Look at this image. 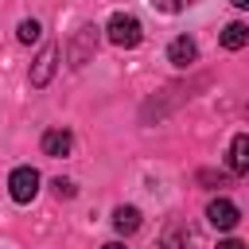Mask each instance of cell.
<instances>
[{
	"label": "cell",
	"instance_id": "cell-1",
	"mask_svg": "<svg viewBox=\"0 0 249 249\" xmlns=\"http://www.w3.org/2000/svg\"><path fill=\"white\" fill-rule=\"evenodd\" d=\"M105 39H109L113 47H121V51H132V47H140L144 27H140L136 16H128V12H113L109 23H105Z\"/></svg>",
	"mask_w": 249,
	"mask_h": 249
},
{
	"label": "cell",
	"instance_id": "cell-2",
	"mask_svg": "<svg viewBox=\"0 0 249 249\" xmlns=\"http://www.w3.org/2000/svg\"><path fill=\"white\" fill-rule=\"evenodd\" d=\"M97 39H101V27H93V23H82V27L74 31V39L66 43V58H70V66H74V70H82V66L93 58Z\"/></svg>",
	"mask_w": 249,
	"mask_h": 249
},
{
	"label": "cell",
	"instance_id": "cell-3",
	"mask_svg": "<svg viewBox=\"0 0 249 249\" xmlns=\"http://www.w3.org/2000/svg\"><path fill=\"white\" fill-rule=\"evenodd\" d=\"M8 195H12V202H19V206H27L35 195H39V171L31 167V163H23V167H16L12 175H8Z\"/></svg>",
	"mask_w": 249,
	"mask_h": 249
},
{
	"label": "cell",
	"instance_id": "cell-4",
	"mask_svg": "<svg viewBox=\"0 0 249 249\" xmlns=\"http://www.w3.org/2000/svg\"><path fill=\"white\" fill-rule=\"evenodd\" d=\"M54 70H58V47L54 43H47L39 54H35V62H31V86L35 89H43V86H51V78H54Z\"/></svg>",
	"mask_w": 249,
	"mask_h": 249
},
{
	"label": "cell",
	"instance_id": "cell-5",
	"mask_svg": "<svg viewBox=\"0 0 249 249\" xmlns=\"http://www.w3.org/2000/svg\"><path fill=\"white\" fill-rule=\"evenodd\" d=\"M206 222H210L214 230H233V226L241 222V214H237V206H233L230 198H210V206H206Z\"/></svg>",
	"mask_w": 249,
	"mask_h": 249
},
{
	"label": "cell",
	"instance_id": "cell-6",
	"mask_svg": "<svg viewBox=\"0 0 249 249\" xmlns=\"http://www.w3.org/2000/svg\"><path fill=\"white\" fill-rule=\"evenodd\" d=\"M39 148H43V156L62 160V156H70L74 136H70V128H47V132H43V140H39Z\"/></svg>",
	"mask_w": 249,
	"mask_h": 249
},
{
	"label": "cell",
	"instance_id": "cell-7",
	"mask_svg": "<svg viewBox=\"0 0 249 249\" xmlns=\"http://www.w3.org/2000/svg\"><path fill=\"white\" fill-rule=\"evenodd\" d=\"M167 62H171V66H191V62H198V43H195L191 35L171 39V47H167Z\"/></svg>",
	"mask_w": 249,
	"mask_h": 249
},
{
	"label": "cell",
	"instance_id": "cell-8",
	"mask_svg": "<svg viewBox=\"0 0 249 249\" xmlns=\"http://www.w3.org/2000/svg\"><path fill=\"white\" fill-rule=\"evenodd\" d=\"M160 249H195V230H191L187 222H171V226L163 230Z\"/></svg>",
	"mask_w": 249,
	"mask_h": 249
},
{
	"label": "cell",
	"instance_id": "cell-9",
	"mask_svg": "<svg viewBox=\"0 0 249 249\" xmlns=\"http://www.w3.org/2000/svg\"><path fill=\"white\" fill-rule=\"evenodd\" d=\"M230 171L249 179V132H237L230 140Z\"/></svg>",
	"mask_w": 249,
	"mask_h": 249
},
{
	"label": "cell",
	"instance_id": "cell-10",
	"mask_svg": "<svg viewBox=\"0 0 249 249\" xmlns=\"http://www.w3.org/2000/svg\"><path fill=\"white\" fill-rule=\"evenodd\" d=\"M222 47H226V51H241V47H249V23H241V19L226 23V27H222Z\"/></svg>",
	"mask_w": 249,
	"mask_h": 249
},
{
	"label": "cell",
	"instance_id": "cell-11",
	"mask_svg": "<svg viewBox=\"0 0 249 249\" xmlns=\"http://www.w3.org/2000/svg\"><path fill=\"white\" fill-rule=\"evenodd\" d=\"M113 230L117 233H136L140 230V210L136 206H117L113 210Z\"/></svg>",
	"mask_w": 249,
	"mask_h": 249
},
{
	"label": "cell",
	"instance_id": "cell-12",
	"mask_svg": "<svg viewBox=\"0 0 249 249\" xmlns=\"http://www.w3.org/2000/svg\"><path fill=\"white\" fill-rule=\"evenodd\" d=\"M39 35H43L39 19H19V27H16V39L19 43H39Z\"/></svg>",
	"mask_w": 249,
	"mask_h": 249
},
{
	"label": "cell",
	"instance_id": "cell-13",
	"mask_svg": "<svg viewBox=\"0 0 249 249\" xmlns=\"http://www.w3.org/2000/svg\"><path fill=\"white\" fill-rule=\"evenodd\" d=\"M198 183H202V187H226V171H210V167H202V171H198Z\"/></svg>",
	"mask_w": 249,
	"mask_h": 249
},
{
	"label": "cell",
	"instance_id": "cell-14",
	"mask_svg": "<svg viewBox=\"0 0 249 249\" xmlns=\"http://www.w3.org/2000/svg\"><path fill=\"white\" fill-rule=\"evenodd\" d=\"M191 0H152V8L156 12H163V16H175V12H183Z\"/></svg>",
	"mask_w": 249,
	"mask_h": 249
},
{
	"label": "cell",
	"instance_id": "cell-15",
	"mask_svg": "<svg viewBox=\"0 0 249 249\" xmlns=\"http://www.w3.org/2000/svg\"><path fill=\"white\" fill-rule=\"evenodd\" d=\"M51 187H54V195H58V198H74V195H78V187H74L70 179H54Z\"/></svg>",
	"mask_w": 249,
	"mask_h": 249
},
{
	"label": "cell",
	"instance_id": "cell-16",
	"mask_svg": "<svg viewBox=\"0 0 249 249\" xmlns=\"http://www.w3.org/2000/svg\"><path fill=\"white\" fill-rule=\"evenodd\" d=\"M218 249H249V245H245V241H233V237H230V241H218Z\"/></svg>",
	"mask_w": 249,
	"mask_h": 249
},
{
	"label": "cell",
	"instance_id": "cell-17",
	"mask_svg": "<svg viewBox=\"0 0 249 249\" xmlns=\"http://www.w3.org/2000/svg\"><path fill=\"white\" fill-rule=\"evenodd\" d=\"M233 8H241V12H249V0H230Z\"/></svg>",
	"mask_w": 249,
	"mask_h": 249
},
{
	"label": "cell",
	"instance_id": "cell-18",
	"mask_svg": "<svg viewBox=\"0 0 249 249\" xmlns=\"http://www.w3.org/2000/svg\"><path fill=\"white\" fill-rule=\"evenodd\" d=\"M101 249H124V245H121V241H109V245H101Z\"/></svg>",
	"mask_w": 249,
	"mask_h": 249
}]
</instances>
